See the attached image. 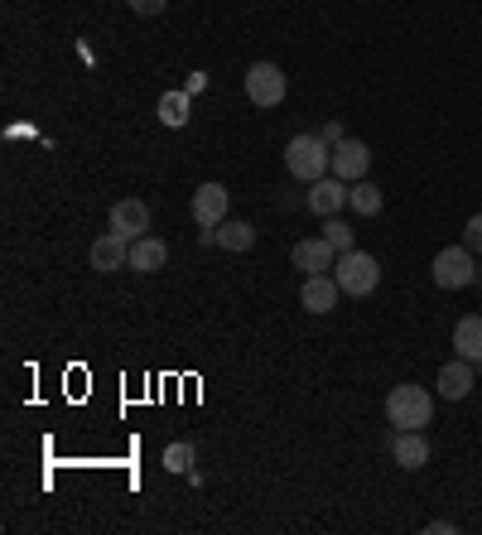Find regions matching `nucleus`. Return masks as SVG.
<instances>
[{
	"instance_id": "obj_1",
	"label": "nucleus",
	"mask_w": 482,
	"mask_h": 535,
	"mask_svg": "<svg viewBox=\"0 0 482 535\" xmlns=\"http://www.w3.org/2000/svg\"><path fill=\"white\" fill-rule=\"evenodd\" d=\"M285 169L299 184H319L323 174H333V145H323L319 131H304L285 145Z\"/></svg>"
},
{
	"instance_id": "obj_2",
	"label": "nucleus",
	"mask_w": 482,
	"mask_h": 535,
	"mask_svg": "<svg viewBox=\"0 0 482 535\" xmlns=\"http://www.w3.org/2000/svg\"><path fill=\"white\" fill-rule=\"evenodd\" d=\"M386 420L396 429H425L434 420V396H429L425 386H415V381H401L386 396Z\"/></svg>"
},
{
	"instance_id": "obj_3",
	"label": "nucleus",
	"mask_w": 482,
	"mask_h": 535,
	"mask_svg": "<svg viewBox=\"0 0 482 535\" xmlns=\"http://www.w3.org/2000/svg\"><path fill=\"white\" fill-rule=\"evenodd\" d=\"M333 270H338V275H333V280H338V290H343L348 299H367L376 285H381V266H376V256L357 251V246H352V251H338V266Z\"/></svg>"
},
{
	"instance_id": "obj_4",
	"label": "nucleus",
	"mask_w": 482,
	"mask_h": 535,
	"mask_svg": "<svg viewBox=\"0 0 482 535\" xmlns=\"http://www.w3.org/2000/svg\"><path fill=\"white\" fill-rule=\"evenodd\" d=\"M429 280L439 285V290H468L473 280H478V261H473V251L458 241V246H444L434 261H429Z\"/></svg>"
},
{
	"instance_id": "obj_5",
	"label": "nucleus",
	"mask_w": 482,
	"mask_h": 535,
	"mask_svg": "<svg viewBox=\"0 0 482 535\" xmlns=\"http://www.w3.org/2000/svg\"><path fill=\"white\" fill-rule=\"evenodd\" d=\"M285 92H290V82L280 73V63H251L246 68V97H251V107H280Z\"/></svg>"
},
{
	"instance_id": "obj_6",
	"label": "nucleus",
	"mask_w": 482,
	"mask_h": 535,
	"mask_svg": "<svg viewBox=\"0 0 482 535\" xmlns=\"http://www.w3.org/2000/svg\"><path fill=\"white\" fill-rule=\"evenodd\" d=\"M227 208H232V193L222 184H198L193 188V222L203 227V232H217L222 222H227Z\"/></svg>"
},
{
	"instance_id": "obj_7",
	"label": "nucleus",
	"mask_w": 482,
	"mask_h": 535,
	"mask_svg": "<svg viewBox=\"0 0 482 535\" xmlns=\"http://www.w3.org/2000/svg\"><path fill=\"white\" fill-rule=\"evenodd\" d=\"M290 261H295V270H304V275H328V270L338 266V246L328 237H304V241H295Z\"/></svg>"
},
{
	"instance_id": "obj_8",
	"label": "nucleus",
	"mask_w": 482,
	"mask_h": 535,
	"mask_svg": "<svg viewBox=\"0 0 482 535\" xmlns=\"http://www.w3.org/2000/svg\"><path fill=\"white\" fill-rule=\"evenodd\" d=\"M367 169H372V150H367V140H338L333 145V174L343 179V184H357V179H367Z\"/></svg>"
},
{
	"instance_id": "obj_9",
	"label": "nucleus",
	"mask_w": 482,
	"mask_h": 535,
	"mask_svg": "<svg viewBox=\"0 0 482 535\" xmlns=\"http://www.w3.org/2000/svg\"><path fill=\"white\" fill-rule=\"evenodd\" d=\"M304 203H309V213H319V217L343 213V208H348V184H343L338 174H323L319 184H309Z\"/></svg>"
},
{
	"instance_id": "obj_10",
	"label": "nucleus",
	"mask_w": 482,
	"mask_h": 535,
	"mask_svg": "<svg viewBox=\"0 0 482 535\" xmlns=\"http://www.w3.org/2000/svg\"><path fill=\"white\" fill-rule=\"evenodd\" d=\"M111 232L126 237V241L150 237V208H145L140 198H121V203L111 208Z\"/></svg>"
},
{
	"instance_id": "obj_11",
	"label": "nucleus",
	"mask_w": 482,
	"mask_h": 535,
	"mask_svg": "<svg viewBox=\"0 0 482 535\" xmlns=\"http://www.w3.org/2000/svg\"><path fill=\"white\" fill-rule=\"evenodd\" d=\"M87 261H92V270H102V275H111V270H121V266H131V241L116 237V232H102V237L92 241Z\"/></svg>"
},
{
	"instance_id": "obj_12",
	"label": "nucleus",
	"mask_w": 482,
	"mask_h": 535,
	"mask_svg": "<svg viewBox=\"0 0 482 535\" xmlns=\"http://www.w3.org/2000/svg\"><path fill=\"white\" fill-rule=\"evenodd\" d=\"M338 280L333 275H304V290H299V304L309 309V314H333L338 309Z\"/></svg>"
},
{
	"instance_id": "obj_13",
	"label": "nucleus",
	"mask_w": 482,
	"mask_h": 535,
	"mask_svg": "<svg viewBox=\"0 0 482 535\" xmlns=\"http://www.w3.org/2000/svg\"><path fill=\"white\" fill-rule=\"evenodd\" d=\"M439 396L444 401H468L473 396V362L468 357H454L439 367Z\"/></svg>"
},
{
	"instance_id": "obj_14",
	"label": "nucleus",
	"mask_w": 482,
	"mask_h": 535,
	"mask_svg": "<svg viewBox=\"0 0 482 535\" xmlns=\"http://www.w3.org/2000/svg\"><path fill=\"white\" fill-rule=\"evenodd\" d=\"M391 454H396V463L401 468H425L429 463V439H425V429H396V439H391Z\"/></svg>"
},
{
	"instance_id": "obj_15",
	"label": "nucleus",
	"mask_w": 482,
	"mask_h": 535,
	"mask_svg": "<svg viewBox=\"0 0 482 535\" xmlns=\"http://www.w3.org/2000/svg\"><path fill=\"white\" fill-rule=\"evenodd\" d=\"M454 352L468 362H482V314H463L454 323Z\"/></svg>"
},
{
	"instance_id": "obj_16",
	"label": "nucleus",
	"mask_w": 482,
	"mask_h": 535,
	"mask_svg": "<svg viewBox=\"0 0 482 535\" xmlns=\"http://www.w3.org/2000/svg\"><path fill=\"white\" fill-rule=\"evenodd\" d=\"M164 261H169V246H164L160 237L131 241V270H140V275H155V270H164Z\"/></svg>"
},
{
	"instance_id": "obj_17",
	"label": "nucleus",
	"mask_w": 482,
	"mask_h": 535,
	"mask_svg": "<svg viewBox=\"0 0 482 535\" xmlns=\"http://www.w3.org/2000/svg\"><path fill=\"white\" fill-rule=\"evenodd\" d=\"M217 246H222V251H251V246H256V227L241 222V217H227V222L217 227Z\"/></svg>"
},
{
	"instance_id": "obj_18",
	"label": "nucleus",
	"mask_w": 482,
	"mask_h": 535,
	"mask_svg": "<svg viewBox=\"0 0 482 535\" xmlns=\"http://www.w3.org/2000/svg\"><path fill=\"white\" fill-rule=\"evenodd\" d=\"M188 111H193V92H164L160 97V121L169 131L188 126Z\"/></svg>"
},
{
	"instance_id": "obj_19",
	"label": "nucleus",
	"mask_w": 482,
	"mask_h": 535,
	"mask_svg": "<svg viewBox=\"0 0 482 535\" xmlns=\"http://www.w3.org/2000/svg\"><path fill=\"white\" fill-rule=\"evenodd\" d=\"M348 208H357L362 217H376L381 213V188L367 184V179H357V184L348 188Z\"/></svg>"
},
{
	"instance_id": "obj_20",
	"label": "nucleus",
	"mask_w": 482,
	"mask_h": 535,
	"mask_svg": "<svg viewBox=\"0 0 482 535\" xmlns=\"http://www.w3.org/2000/svg\"><path fill=\"white\" fill-rule=\"evenodd\" d=\"M323 237L333 241L338 251H352V246H357V232H352V227H348V222H343L338 213H333V217H323Z\"/></svg>"
},
{
	"instance_id": "obj_21",
	"label": "nucleus",
	"mask_w": 482,
	"mask_h": 535,
	"mask_svg": "<svg viewBox=\"0 0 482 535\" xmlns=\"http://www.w3.org/2000/svg\"><path fill=\"white\" fill-rule=\"evenodd\" d=\"M463 246H468L473 256H482V213L468 217V227H463Z\"/></svg>"
},
{
	"instance_id": "obj_22",
	"label": "nucleus",
	"mask_w": 482,
	"mask_h": 535,
	"mask_svg": "<svg viewBox=\"0 0 482 535\" xmlns=\"http://www.w3.org/2000/svg\"><path fill=\"white\" fill-rule=\"evenodd\" d=\"M188 463H193V449H188V444H174V449H169V468H174V473H184Z\"/></svg>"
},
{
	"instance_id": "obj_23",
	"label": "nucleus",
	"mask_w": 482,
	"mask_h": 535,
	"mask_svg": "<svg viewBox=\"0 0 482 535\" xmlns=\"http://www.w3.org/2000/svg\"><path fill=\"white\" fill-rule=\"evenodd\" d=\"M319 140H323V145H338V140H348V135H343V121H323V126H319Z\"/></svg>"
},
{
	"instance_id": "obj_24",
	"label": "nucleus",
	"mask_w": 482,
	"mask_h": 535,
	"mask_svg": "<svg viewBox=\"0 0 482 535\" xmlns=\"http://www.w3.org/2000/svg\"><path fill=\"white\" fill-rule=\"evenodd\" d=\"M126 5H131L135 15H164V5H169V0H126Z\"/></svg>"
},
{
	"instance_id": "obj_25",
	"label": "nucleus",
	"mask_w": 482,
	"mask_h": 535,
	"mask_svg": "<svg viewBox=\"0 0 482 535\" xmlns=\"http://www.w3.org/2000/svg\"><path fill=\"white\" fill-rule=\"evenodd\" d=\"M425 531H429V535H449V531H454V521H429Z\"/></svg>"
},
{
	"instance_id": "obj_26",
	"label": "nucleus",
	"mask_w": 482,
	"mask_h": 535,
	"mask_svg": "<svg viewBox=\"0 0 482 535\" xmlns=\"http://www.w3.org/2000/svg\"><path fill=\"white\" fill-rule=\"evenodd\" d=\"M478 280H482V266H478Z\"/></svg>"
}]
</instances>
